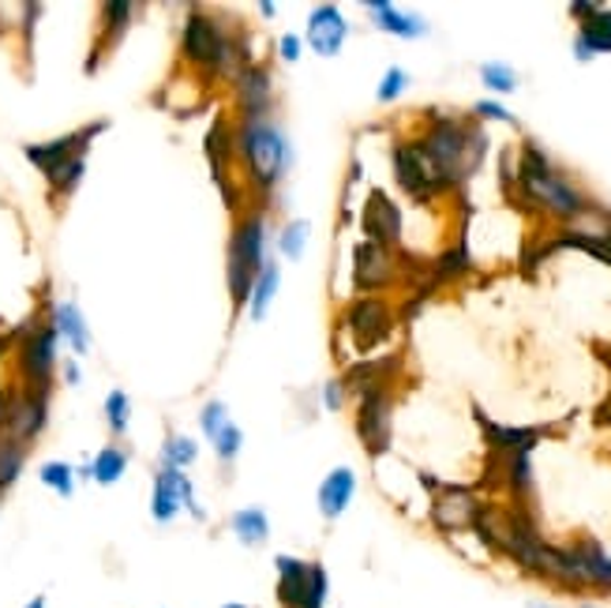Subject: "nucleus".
<instances>
[{"instance_id": "nucleus-1", "label": "nucleus", "mask_w": 611, "mask_h": 608, "mask_svg": "<svg viewBox=\"0 0 611 608\" xmlns=\"http://www.w3.org/2000/svg\"><path fill=\"white\" fill-rule=\"evenodd\" d=\"M417 147L428 158L439 185L451 188L462 185L465 177H473V169L481 166L484 150H488V136L481 128H470L465 120L439 117Z\"/></svg>"}, {"instance_id": "nucleus-2", "label": "nucleus", "mask_w": 611, "mask_h": 608, "mask_svg": "<svg viewBox=\"0 0 611 608\" xmlns=\"http://www.w3.org/2000/svg\"><path fill=\"white\" fill-rule=\"evenodd\" d=\"M180 53H185V61H192L214 75H229V80H236L244 72V50L233 42V34L225 31L222 19L207 12H192L185 19Z\"/></svg>"}, {"instance_id": "nucleus-3", "label": "nucleus", "mask_w": 611, "mask_h": 608, "mask_svg": "<svg viewBox=\"0 0 611 608\" xmlns=\"http://www.w3.org/2000/svg\"><path fill=\"white\" fill-rule=\"evenodd\" d=\"M518 185H522L525 199H533L537 207H544V211H551L559 218H575L581 211H589L586 196H581L567 177H559L556 169H551L548 155H544L537 144H525V150H522Z\"/></svg>"}, {"instance_id": "nucleus-4", "label": "nucleus", "mask_w": 611, "mask_h": 608, "mask_svg": "<svg viewBox=\"0 0 611 608\" xmlns=\"http://www.w3.org/2000/svg\"><path fill=\"white\" fill-rule=\"evenodd\" d=\"M236 150H241L247 177L271 192L274 185L285 177V161H289V144H285L282 128L274 120H244L241 132H236Z\"/></svg>"}, {"instance_id": "nucleus-5", "label": "nucleus", "mask_w": 611, "mask_h": 608, "mask_svg": "<svg viewBox=\"0 0 611 608\" xmlns=\"http://www.w3.org/2000/svg\"><path fill=\"white\" fill-rule=\"evenodd\" d=\"M266 263V222L263 214H247L236 222L233 237H229V290H233L236 304H247L255 279H260Z\"/></svg>"}, {"instance_id": "nucleus-6", "label": "nucleus", "mask_w": 611, "mask_h": 608, "mask_svg": "<svg viewBox=\"0 0 611 608\" xmlns=\"http://www.w3.org/2000/svg\"><path fill=\"white\" fill-rule=\"evenodd\" d=\"M278 572V605L282 608H327L330 575L323 564H308L297 556H274Z\"/></svg>"}, {"instance_id": "nucleus-7", "label": "nucleus", "mask_w": 611, "mask_h": 608, "mask_svg": "<svg viewBox=\"0 0 611 608\" xmlns=\"http://www.w3.org/2000/svg\"><path fill=\"white\" fill-rule=\"evenodd\" d=\"M19 349H15V360H19V376H23V387L27 391H53V368H56V335L53 323H27L19 331Z\"/></svg>"}, {"instance_id": "nucleus-8", "label": "nucleus", "mask_w": 611, "mask_h": 608, "mask_svg": "<svg viewBox=\"0 0 611 608\" xmlns=\"http://www.w3.org/2000/svg\"><path fill=\"white\" fill-rule=\"evenodd\" d=\"M50 424V391H27V387H15L12 395L4 398V424H0V436L4 440L19 443V448H31L38 436Z\"/></svg>"}, {"instance_id": "nucleus-9", "label": "nucleus", "mask_w": 611, "mask_h": 608, "mask_svg": "<svg viewBox=\"0 0 611 608\" xmlns=\"http://www.w3.org/2000/svg\"><path fill=\"white\" fill-rule=\"evenodd\" d=\"M180 507H188L192 515L203 522L207 518V511L196 503V489H192V481L185 478V470H161L155 473V496H150V518L158 522V526H169L177 515H180Z\"/></svg>"}, {"instance_id": "nucleus-10", "label": "nucleus", "mask_w": 611, "mask_h": 608, "mask_svg": "<svg viewBox=\"0 0 611 608\" xmlns=\"http://www.w3.org/2000/svg\"><path fill=\"white\" fill-rule=\"evenodd\" d=\"M105 128H109L105 120H94V125L80 128V132H69V136H61V139H50V144H27L23 155H27V161H31L34 169H42V177H53L56 169L64 166V161L87 155L91 136H98V132H105Z\"/></svg>"}, {"instance_id": "nucleus-11", "label": "nucleus", "mask_w": 611, "mask_h": 608, "mask_svg": "<svg viewBox=\"0 0 611 608\" xmlns=\"http://www.w3.org/2000/svg\"><path fill=\"white\" fill-rule=\"evenodd\" d=\"M357 432L365 440L368 454H383L390 448V395L383 387H371V391L360 395Z\"/></svg>"}, {"instance_id": "nucleus-12", "label": "nucleus", "mask_w": 611, "mask_h": 608, "mask_svg": "<svg viewBox=\"0 0 611 608\" xmlns=\"http://www.w3.org/2000/svg\"><path fill=\"white\" fill-rule=\"evenodd\" d=\"M394 174H398V185H402L413 199H432L439 188H443L435 180L432 166H428V158L420 155L417 144H398L394 147Z\"/></svg>"}, {"instance_id": "nucleus-13", "label": "nucleus", "mask_w": 611, "mask_h": 608, "mask_svg": "<svg viewBox=\"0 0 611 608\" xmlns=\"http://www.w3.org/2000/svg\"><path fill=\"white\" fill-rule=\"evenodd\" d=\"M570 556H575L581 586H586V590L611 594V556H608V548L600 545L597 537L575 541V545H570Z\"/></svg>"}, {"instance_id": "nucleus-14", "label": "nucleus", "mask_w": 611, "mask_h": 608, "mask_svg": "<svg viewBox=\"0 0 611 608\" xmlns=\"http://www.w3.org/2000/svg\"><path fill=\"white\" fill-rule=\"evenodd\" d=\"M346 34H349V23L341 19V12L334 4H319L312 8L308 15V45L319 56H338L341 45H346Z\"/></svg>"}, {"instance_id": "nucleus-15", "label": "nucleus", "mask_w": 611, "mask_h": 608, "mask_svg": "<svg viewBox=\"0 0 611 608\" xmlns=\"http://www.w3.org/2000/svg\"><path fill=\"white\" fill-rule=\"evenodd\" d=\"M432 518H435L439 530H446V534H457V530H473L476 518H481V503H476L465 489H451L446 496H435Z\"/></svg>"}, {"instance_id": "nucleus-16", "label": "nucleus", "mask_w": 611, "mask_h": 608, "mask_svg": "<svg viewBox=\"0 0 611 608\" xmlns=\"http://www.w3.org/2000/svg\"><path fill=\"white\" fill-rule=\"evenodd\" d=\"M365 230L371 237V244H398L402 241V211L383 196V192H371L368 207H365Z\"/></svg>"}, {"instance_id": "nucleus-17", "label": "nucleus", "mask_w": 611, "mask_h": 608, "mask_svg": "<svg viewBox=\"0 0 611 608\" xmlns=\"http://www.w3.org/2000/svg\"><path fill=\"white\" fill-rule=\"evenodd\" d=\"M233 83H236V98H241L244 120L266 117V109H271V98H274L271 72H266V69H244Z\"/></svg>"}, {"instance_id": "nucleus-18", "label": "nucleus", "mask_w": 611, "mask_h": 608, "mask_svg": "<svg viewBox=\"0 0 611 608\" xmlns=\"http://www.w3.org/2000/svg\"><path fill=\"white\" fill-rule=\"evenodd\" d=\"M352 496H357V473H352L349 465H338V470H330L319 484V515L341 518Z\"/></svg>"}, {"instance_id": "nucleus-19", "label": "nucleus", "mask_w": 611, "mask_h": 608, "mask_svg": "<svg viewBox=\"0 0 611 608\" xmlns=\"http://www.w3.org/2000/svg\"><path fill=\"white\" fill-rule=\"evenodd\" d=\"M352 279H357V290H376L390 279V252L383 244H357L352 252Z\"/></svg>"}, {"instance_id": "nucleus-20", "label": "nucleus", "mask_w": 611, "mask_h": 608, "mask_svg": "<svg viewBox=\"0 0 611 608\" xmlns=\"http://www.w3.org/2000/svg\"><path fill=\"white\" fill-rule=\"evenodd\" d=\"M597 53H611V12L597 8L589 19H581L578 38H575V56L581 64L593 61Z\"/></svg>"}, {"instance_id": "nucleus-21", "label": "nucleus", "mask_w": 611, "mask_h": 608, "mask_svg": "<svg viewBox=\"0 0 611 608\" xmlns=\"http://www.w3.org/2000/svg\"><path fill=\"white\" fill-rule=\"evenodd\" d=\"M368 12H371V23L387 34H398V38H424L428 34V23L420 15H409V12H398L394 4L387 0H368Z\"/></svg>"}, {"instance_id": "nucleus-22", "label": "nucleus", "mask_w": 611, "mask_h": 608, "mask_svg": "<svg viewBox=\"0 0 611 608\" xmlns=\"http://www.w3.org/2000/svg\"><path fill=\"white\" fill-rule=\"evenodd\" d=\"M387 319H390V312L379 301H360V304H352V312H349V327L357 331L360 346H371V342L383 338L390 327Z\"/></svg>"}, {"instance_id": "nucleus-23", "label": "nucleus", "mask_w": 611, "mask_h": 608, "mask_svg": "<svg viewBox=\"0 0 611 608\" xmlns=\"http://www.w3.org/2000/svg\"><path fill=\"white\" fill-rule=\"evenodd\" d=\"M53 327H56V335H61L75 349V354H87V349H91V331H87V319H83L80 304H72V301L56 304V308H53Z\"/></svg>"}, {"instance_id": "nucleus-24", "label": "nucleus", "mask_w": 611, "mask_h": 608, "mask_svg": "<svg viewBox=\"0 0 611 608\" xmlns=\"http://www.w3.org/2000/svg\"><path fill=\"white\" fill-rule=\"evenodd\" d=\"M229 530H233V537L247 548H260L271 541V518H266L263 507H241L229 518Z\"/></svg>"}, {"instance_id": "nucleus-25", "label": "nucleus", "mask_w": 611, "mask_h": 608, "mask_svg": "<svg viewBox=\"0 0 611 608\" xmlns=\"http://www.w3.org/2000/svg\"><path fill=\"white\" fill-rule=\"evenodd\" d=\"M476 421L484 424V432H488L492 448H499L503 454H510V451H533V448H537V440H540V432H544V429H503V424H492L481 410H476Z\"/></svg>"}, {"instance_id": "nucleus-26", "label": "nucleus", "mask_w": 611, "mask_h": 608, "mask_svg": "<svg viewBox=\"0 0 611 608\" xmlns=\"http://www.w3.org/2000/svg\"><path fill=\"white\" fill-rule=\"evenodd\" d=\"M278 282H282V268L274 260H266L263 271H260V279H255L252 293H247V316H252L255 323H260L266 316V308H271L274 293H278Z\"/></svg>"}, {"instance_id": "nucleus-27", "label": "nucleus", "mask_w": 611, "mask_h": 608, "mask_svg": "<svg viewBox=\"0 0 611 608\" xmlns=\"http://www.w3.org/2000/svg\"><path fill=\"white\" fill-rule=\"evenodd\" d=\"M124 470H128V451L117 448V443H109V448H102L98 459L91 462V481L117 484L124 478Z\"/></svg>"}, {"instance_id": "nucleus-28", "label": "nucleus", "mask_w": 611, "mask_h": 608, "mask_svg": "<svg viewBox=\"0 0 611 608\" xmlns=\"http://www.w3.org/2000/svg\"><path fill=\"white\" fill-rule=\"evenodd\" d=\"M131 15H136V4H128V0H113V4L102 8V23H105L102 50H105V45H117L120 42V34L131 27Z\"/></svg>"}, {"instance_id": "nucleus-29", "label": "nucleus", "mask_w": 611, "mask_h": 608, "mask_svg": "<svg viewBox=\"0 0 611 608\" xmlns=\"http://www.w3.org/2000/svg\"><path fill=\"white\" fill-rule=\"evenodd\" d=\"M23 465H27V448H19V443L0 436V496H4V492L19 481Z\"/></svg>"}, {"instance_id": "nucleus-30", "label": "nucleus", "mask_w": 611, "mask_h": 608, "mask_svg": "<svg viewBox=\"0 0 611 608\" xmlns=\"http://www.w3.org/2000/svg\"><path fill=\"white\" fill-rule=\"evenodd\" d=\"M83 174H87V155H80V158L64 161V166L56 169L53 177H45V180H50V192H53L56 199H69V196L75 192V188H80Z\"/></svg>"}, {"instance_id": "nucleus-31", "label": "nucleus", "mask_w": 611, "mask_h": 608, "mask_svg": "<svg viewBox=\"0 0 611 608\" xmlns=\"http://www.w3.org/2000/svg\"><path fill=\"white\" fill-rule=\"evenodd\" d=\"M196 459H199V448L188 436H169V440L161 443V465H166V470H185V465H192Z\"/></svg>"}, {"instance_id": "nucleus-32", "label": "nucleus", "mask_w": 611, "mask_h": 608, "mask_svg": "<svg viewBox=\"0 0 611 608\" xmlns=\"http://www.w3.org/2000/svg\"><path fill=\"white\" fill-rule=\"evenodd\" d=\"M38 478H42L45 489H53L56 496H64V500L75 492V465L69 462H45L42 470H38Z\"/></svg>"}, {"instance_id": "nucleus-33", "label": "nucleus", "mask_w": 611, "mask_h": 608, "mask_svg": "<svg viewBox=\"0 0 611 608\" xmlns=\"http://www.w3.org/2000/svg\"><path fill=\"white\" fill-rule=\"evenodd\" d=\"M507 484L514 492H529L533 489V462H529V451H510L507 454Z\"/></svg>"}, {"instance_id": "nucleus-34", "label": "nucleus", "mask_w": 611, "mask_h": 608, "mask_svg": "<svg viewBox=\"0 0 611 608\" xmlns=\"http://www.w3.org/2000/svg\"><path fill=\"white\" fill-rule=\"evenodd\" d=\"M128 417H131L128 395H124V391H109V395H105V421H109V432L113 436L128 432Z\"/></svg>"}, {"instance_id": "nucleus-35", "label": "nucleus", "mask_w": 611, "mask_h": 608, "mask_svg": "<svg viewBox=\"0 0 611 608\" xmlns=\"http://www.w3.org/2000/svg\"><path fill=\"white\" fill-rule=\"evenodd\" d=\"M308 230H312V226L304 222V218H297V222L285 226L282 237H278V249H282L285 260H301V255H304V244H308Z\"/></svg>"}, {"instance_id": "nucleus-36", "label": "nucleus", "mask_w": 611, "mask_h": 608, "mask_svg": "<svg viewBox=\"0 0 611 608\" xmlns=\"http://www.w3.org/2000/svg\"><path fill=\"white\" fill-rule=\"evenodd\" d=\"M481 80L488 83V87H492L495 94H510V91H518V75H514L510 64H499V61L481 64Z\"/></svg>"}, {"instance_id": "nucleus-37", "label": "nucleus", "mask_w": 611, "mask_h": 608, "mask_svg": "<svg viewBox=\"0 0 611 608\" xmlns=\"http://www.w3.org/2000/svg\"><path fill=\"white\" fill-rule=\"evenodd\" d=\"M210 443H214L218 459H222V462H233L236 454H241V448H244V432H241V424H233V421H229L225 429L218 432Z\"/></svg>"}, {"instance_id": "nucleus-38", "label": "nucleus", "mask_w": 611, "mask_h": 608, "mask_svg": "<svg viewBox=\"0 0 611 608\" xmlns=\"http://www.w3.org/2000/svg\"><path fill=\"white\" fill-rule=\"evenodd\" d=\"M405 87H409V72L405 69H387L383 83H379V91H376V98L379 102H398Z\"/></svg>"}, {"instance_id": "nucleus-39", "label": "nucleus", "mask_w": 611, "mask_h": 608, "mask_svg": "<svg viewBox=\"0 0 611 608\" xmlns=\"http://www.w3.org/2000/svg\"><path fill=\"white\" fill-rule=\"evenodd\" d=\"M199 424H203V436H207V440H214V436L229 424V410H225V402H210L207 410H203V417H199Z\"/></svg>"}, {"instance_id": "nucleus-40", "label": "nucleus", "mask_w": 611, "mask_h": 608, "mask_svg": "<svg viewBox=\"0 0 611 608\" xmlns=\"http://www.w3.org/2000/svg\"><path fill=\"white\" fill-rule=\"evenodd\" d=\"M473 113L476 117H484V120H503V125H514V113L503 109L499 102H476Z\"/></svg>"}, {"instance_id": "nucleus-41", "label": "nucleus", "mask_w": 611, "mask_h": 608, "mask_svg": "<svg viewBox=\"0 0 611 608\" xmlns=\"http://www.w3.org/2000/svg\"><path fill=\"white\" fill-rule=\"evenodd\" d=\"M278 53H282V61H301V38L297 34H282L278 38Z\"/></svg>"}, {"instance_id": "nucleus-42", "label": "nucleus", "mask_w": 611, "mask_h": 608, "mask_svg": "<svg viewBox=\"0 0 611 608\" xmlns=\"http://www.w3.org/2000/svg\"><path fill=\"white\" fill-rule=\"evenodd\" d=\"M323 398H327V410H341V402H346V391H341V379H330V384L323 387Z\"/></svg>"}, {"instance_id": "nucleus-43", "label": "nucleus", "mask_w": 611, "mask_h": 608, "mask_svg": "<svg viewBox=\"0 0 611 608\" xmlns=\"http://www.w3.org/2000/svg\"><path fill=\"white\" fill-rule=\"evenodd\" d=\"M570 12H575V15H593L597 12V4H586V0H578V4H570Z\"/></svg>"}, {"instance_id": "nucleus-44", "label": "nucleus", "mask_w": 611, "mask_h": 608, "mask_svg": "<svg viewBox=\"0 0 611 608\" xmlns=\"http://www.w3.org/2000/svg\"><path fill=\"white\" fill-rule=\"evenodd\" d=\"M64 379H69L72 387L80 384V365H75V360H69V365H64Z\"/></svg>"}, {"instance_id": "nucleus-45", "label": "nucleus", "mask_w": 611, "mask_h": 608, "mask_svg": "<svg viewBox=\"0 0 611 608\" xmlns=\"http://www.w3.org/2000/svg\"><path fill=\"white\" fill-rule=\"evenodd\" d=\"M23 608H45V594H38V597H31V601H27Z\"/></svg>"}, {"instance_id": "nucleus-46", "label": "nucleus", "mask_w": 611, "mask_h": 608, "mask_svg": "<svg viewBox=\"0 0 611 608\" xmlns=\"http://www.w3.org/2000/svg\"><path fill=\"white\" fill-rule=\"evenodd\" d=\"M525 608H559V605H548V601H529Z\"/></svg>"}, {"instance_id": "nucleus-47", "label": "nucleus", "mask_w": 611, "mask_h": 608, "mask_svg": "<svg viewBox=\"0 0 611 608\" xmlns=\"http://www.w3.org/2000/svg\"><path fill=\"white\" fill-rule=\"evenodd\" d=\"M222 608H252V605H241V601H229V605H222Z\"/></svg>"}, {"instance_id": "nucleus-48", "label": "nucleus", "mask_w": 611, "mask_h": 608, "mask_svg": "<svg viewBox=\"0 0 611 608\" xmlns=\"http://www.w3.org/2000/svg\"><path fill=\"white\" fill-rule=\"evenodd\" d=\"M578 608H600V605H578Z\"/></svg>"}]
</instances>
